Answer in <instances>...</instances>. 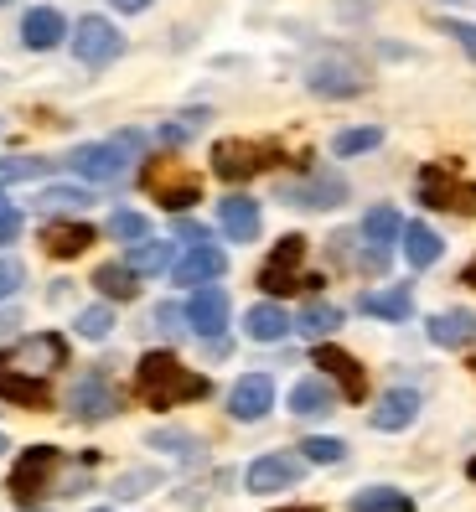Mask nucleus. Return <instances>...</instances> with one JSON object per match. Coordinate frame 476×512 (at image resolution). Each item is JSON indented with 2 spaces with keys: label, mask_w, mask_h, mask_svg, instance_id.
Here are the masks:
<instances>
[{
  "label": "nucleus",
  "mask_w": 476,
  "mask_h": 512,
  "mask_svg": "<svg viewBox=\"0 0 476 512\" xmlns=\"http://www.w3.org/2000/svg\"><path fill=\"white\" fill-rule=\"evenodd\" d=\"M135 388H140V399L156 404V409H176L187 399L213 394V383H207L202 373H192V368H182L171 352H145L140 368H135Z\"/></svg>",
  "instance_id": "obj_1"
},
{
  "label": "nucleus",
  "mask_w": 476,
  "mask_h": 512,
  "mask_svg": "<svg viewBox=\"0 0 476 512\" xmlns=\"http://www.w3.org/2000/svg\"><path fill=\"white\" fill-rule=\"evenodd\" d=\"M301 259H306V238L301 233H285L280 244L270 249V259H264V269H259V290L264 295H290V290H301V285H316V280L295 275Z\"/></svg>",
  "instance_id": "obj_2"
},
{
  "label": "nucleus",
  "mask_w": 476,
  "mask_h": 512,
  "mask_svg": "<svg viewBox=\"0 0 476 512\" xmlns=\"http://www.w3.org/2000/svg\"><path fill=\"white\" fill-rule=\"evenodd\" d=\"M125 52V37H119V26L104 21V16H83L73 26V57L83 68H109L114 57Z\"/></svg>",
  "instance_id": "obj_3"
},
{
  "label": "nucleus",
  "mask_w": 476,
  "mask_h": 512,
  "mask_svg": "<svg viewBox=\"0 0 476 512\" xmlns=\"http://www.w3.org/2000/svg\"><path fill=\"white\" fill-rule=\"evenodd\" d=\"M145 187H151V197L166 207V213H187L192 202H202L197 176H187L176 161H156V166H145Z\"/></svg>",
  "instance_id": "obj_4"
},
{
  "label": "nucleus",
  "mask_w": 476,
  "mask_h": 512,
  "mask_svg": "<svg viewBox=\"0 0 476 512\" xmlns=\"http://www.w3.org/2000/svg\"><path fill=\"white\" fill-rule=\"evenodd\" d=\"M420 197L425 207H451V213H476V182H456L451 166H425L420 171Z\"/></svg>",
  "instance_id": "obj_5"
},
{
  "label": "nucleus",
  "mask_w": 476,
  "mask_h": 512,
  "mask_svg": "<svg viewBox=\"0 0 476 512\" xmlns=\"http://www.w3.org/2000/svg\"><path fill=\"white\" fill-rule=\"evenodd\" d=\"M306 88L321 94V99H352V94L368 88V73L357 63H347V57H321V63H311V73H306Z\"/></svg>",
  "instance_id": "obj_6"
},
{
  "label": "nucleus",
  "mask_w": 476,
  "mask_h": 512,
  "mask_svg": "<svg viewBox=\"0 0 476 512\" xmlns=\"http://www.w3.org/2000/svg\"><path fill=\"white\" fill-rule=\"evenodd\" d=\"M130 156H135L130 145L104 140V145H78L73 156H68V166L83 176V182H119V176H125V166H130Z\"/></svg>",
  "instance_id": "obj_7"
},
{
  "label": "nucleus",
  "mask_w": 476,
  "mask_h": 512,
  "mask_svg": "<svg viewBox=\"0 0 476 512\" xmlns=\"http://www.w3.org/2000/svg\"><path fill=\"white\" fill-rule=\"evenodd\" d=\"M306 471V456H290V450H270V456H259L249 471H244V487L249 492H285L295 487Z\"/></svg>",
  "instance_id": "obj_8"
},
{
  "label": "nucleus",
  "mask_w": 476,
  "mask_h": 512,
  "mask_svg": "<svg viewBox=\"0 0 476 512\" xmlns=\"http://www.w3.org/2000/svg\"><path fill=\"white\" fill-rule=\"evenodd\" d=\"M57 445H32V450H21V461L11 466V497L16 502H32L42 487H47V476L57 471Z\"/></svg>",
  "instance_id": "obj_9"
},
{
  "label": "nucleus",
  "mask_w": 476,
  "mask_h": 512,
  "mask_svg": "<svg viewBox=\"0 0 476 512\" xmlns=\"http://www.w3.org/2000/svg\"><path fill=\"white\" fill-rule=\"evenodd\" d=\"M270 166V150L254 145V140H218L213 145V171L223 182H249L254 171Z\"/></svg>",
  "instance_id": "obj_10"
},
{
  "label": "nucleus",
  "mask_w": 476,
  "mask_h": 512,
  "mask_svg": "<svg viewBox=\"0 0 476 512\" xmlns=\"http://www.w3.org/2000/svg\"><path fill=\"white\" fill-rule=\"evenodd\" d=\"M187 326L197 331L202 342H218L223 326H228V295L218 285H197L187 300Z\"/></svg>",
  "instance_id": "obj_11"
},
{
  "label": "nucleus",
  "mask_w": 476,
  "mask_h": 512,
  "mask_svg": "<svg viewBox=\"0 0 476 512\" xmlns=\"http://www.w3.org/2000/svg\"><path fill=\"white\" fill-rule=\"evenodd\" d=\"M0 363H11V368H21V373H47V368H63L68 363V342L63 337H26V342H16L11 352H0Z\"/></svg>",
  "instance_id": "obj_12"
},
{
  "label": "nucleus",
  "mask_w": 476,
  "mask_h": 512,
  "mask_svg": "<svg viewBox=\"0 0 476 512\" xmlns=\"http://www.w3.org/2000/svg\"><path fill=\"white\" fill-rule=\"evenodd\" d=\"M280 197H285L290 207L326 213V207H342V202H347V182H342V176H332V171H316V176H306V182H290Z\"/></svg>",
  "instance_id": "obj_13"
},
{
  "label": "nucleus",
  "mask_w": 476,
  "mask_h": 512,
  "mask_svg": "<svg viewBox=\"0 0 476 512\" xmlns=\"http://www.w3.org/2000/svg\"><path fill=\"white\" fill-rule=\"evenodd\" d=\"M275 404V383L270 373H249V378H238L233 383V394H228V414L238 419V425H254V419H264Z\"/></svg>",
  "instance_id": "obj_14"
},
{
  "label": "nucleus",
  "mask_w": 476,
  "mask_h": 512,
  "mask_svg": "<svg viewBox=\"0 0 476 512\" xmlns=\"http://www.w3.org/2000/svg\"><path fill=\"white\" fill-rule=\"evenodd\" d=\"M223 269H228L223 249H213V244H192L182 259L171 264V280L197 290V285H213V280H223Z\"/></svg>",
  "instance_id": "obj_15"
},
{
  "label": "nucleus",
  "mask_w": 476,
  "mask_h": 512,
  "mask_svg": "<svg viewBox=\"0 0 476 512\" xmlns=\"http://www.w3.org/2000/svg\"><path fill=\"white\" fill-rule=\"evenodd\" d=\"M311 363L316 368H326L337 383H342V394L347 399H363L368 394V373L357 368V357H347L342 347H332V342H316V352H311Z\"/></svg>",
  "instance_id": "obj_16"
},
{
  "label": "nucleus",
  "mask_w": 476,
  "mask_h": 512,
  "mask_svg": "<svg viewBox=\"0 0 476 512\" xmlns=\"http://www.w3.org/2000/svg\"><path fill=\"white\" fill-rule=\"evenodd\" d=\"M414 419H420V394H414V388H389V394L378 399V409H373V430L399 435V430L414 425Z\"/></svg>",
  "instance_id": "obj_17"
},
{
  "label": "nucleus",
  "mask_w": 476,
  "mask_h": 512,
  "mask_svg": "<svg viewBox=\"0 0 476 512\" xmlns=\"http://www.w3.org/2000/svg\"><path fill=\"white\" fill-rule=\"evenodd\" d=\"M73 419H88V425H94V419H114L119 414V399H114V388L99 378V373H88L78 388H73Z\"/></svg>",
  "instance_id": "obj_18"
},
{
  "label": "nucleus",
  "mask_w": 476,
  "mask_h": 512,
  "mask_svg": "<svg viewBox=\"0 0 476 512\" xmlns=\"http://www.w3.org/2000/svg\"><path fill=\"white\" fill-rule=\"evenodd\" d=\"M0 399L6 404H16V409H47V378H37V373H21V368H11V363H0Z\"/></svg>",
  "instance_id": "obj_19"
},
{
  "label": "nucleus",
  "mask_w": 476,
  "mask_h": 512,
  "mask_svg": "<svg viewBox=\"0 0 476 512\" xmlns=\"http://www.w3.org/2000/svg\"><path fill=\"white\" fill-rule=\"evenodd\" d=\"M63 37H68V21L57 16L52 6H37V11L21 16V42L32 47V52H52Z\"/></svg>",
  "instance_id": "obj_20"
},
{
  "label": "nucleus",
  "mask_w": 476,
  "mask_h": 512,
  "mask_svg": "<svg viewBox=\"0 0 476 512\" xmlns=\"http://www.w3.org/2000/svg\"><path fill=\"white\" fill-rule=\"evenodd\" d=\"M218 223L233 244H254L259 238V202L254 197H223L218 202Z\"/></svg>",
  "instance_id": "obj_21"
},
{
  "label": "nucleus",
  "mask_w": 476,
  "mask_h": 512,
  "mask_svg": "<svg viewBox=\"0 0 476 512\" xmlns=\"http://www.w3.org/2000/svg\"><path fill=\"white\" fill-rule=\"evenodd\" d=\"M425 331H430V342H435V347L461 352V347L476 342V316H471V311H440V316H430Z\"/></svg>",
  "instance_id": "obj_22"
},
{
  "label": "nucleus",
  "mask_w": 476,
  "mask_h": 512,
  "mask_svg": "<svg viewBox=\"0 0 476 512\" xmlns=\"http://www.w3.org/2000/svg\"><path fill=\"white\" fill-rule=\"evenodd\" d=\"M88 244H94V228L88 223H47L42 228V249L52 259H78Z\"/></svg>",
  "instance_id": "obj_23"
},
{
  "label": "nucleus",
  "mask_w": 476,
  "mask_h": 512,
  "mask_svg": "<svg viewBox=\"0 0 476 512\" xmlns=\"http://www.w3.org/2000/svg\"><path fill=\"white\" fill-rule=\"evenodd\" d=\"M337 394H332V383H321V378H301L290 388V414H301V419H321V414H332Z\"/></svg>",
  "instance_id": "obj_24"
},
{
  "label": "nucleus",
  "mask_w": 476,
  "mask_h": 512,
  "mask_svg": "<svg viewBox=\"0 0 476 512\" xmlns=\"http://www.w3.org/2000/svg\"><path fill=\"white\" fill-rule=\"evenodd\" d=\"M440 254H445V238H440L430 223H404V259H409L414 269H430Z\"/></svg>",
  "instance_id": "obj_25"
},
{
  "label": "nucleus",
  "mask_w": 476,
  "mask_h": 512,
  "mask_svg": "<svg viewBox=\"0 0 476 512\" xmlns=\"http://www.w3.org/2000/svg\"><path fill=\"white\" fill-rule=\"evenodd\" d=\"M244 331H249V342H280L285 331H295V326H290V316L275 306V300H264V306H249Z\"/></svg>",
  "instance_id": "obj_26"
},
{
  "label": "nucleus",
  "mask_w": 476,
  "mask_h": 512,
  "mask_svg": "<svg viewBox=\"0 0 476 512\" xmlns=\"http://www.w3.org/2000/svg\"><path fill=\"white\" fill-rule=\"evenodd\" d=\"M363 311L368 316H383V321H409L414 316V295H409V285L373 290V295H363Z\"/></svg>",
  "instance_id": "obj_27"
},
{
  "label": "nucleus",
  "mask_w": 476,
  "mask_h": 512,
  "mask_svg": "<svg viewBox=\"0 0 476 512\" xmlns=\"http://www.w3.org/2000/svg\"><path fill=\"white\" fill-rule=\"evenodd\" d=\"M94 285H99L104 300H135L140 295V275H135L130 264H99L94 269Z\"/></svg>",
  "instance_id": "obj_28"
},
{
  "label": "nucleus",
  "mask_w": 476,
  "mask_h": 512,
  "mask_svg": "<svg viewBox=\"0 0 476 512\" xmlns=\"http://www.w3.org/2000/svg\"><path fill=\"white\" fill-rule=\"evenodd\" d=\"M295 331H301V337H311V342H321V337H332V331L342 326V311L337 306H326V300H311V306L301 311L290 321Z\"/></svg>",
  "instance_id": "obj_29"
},
{
  "label": "nucleus",
  "mask_w": 476,
  "mask_h": 512,
  "mask_svg": "<svg viewBox=\"0 0 476 512\" xmlns=\"http://www.w3.org/2000/svg\"><path fill=\"white\" fill-rule=\"evenodd\" d=\"M363 238H368L373 249H383V254H389V244H394V238H404V218L394 213V207H373V213L363 218Z\"/></svg>",
  "instance_id": "obj_30"
},
{
  "label": "nucleus",
  "mask_w": 476,
  "mask_h": 512,
  "mask_svg": "<svg viewBox=\"0 0 476 512\" xmlns=\"http://www.w3.org/2000/svg\"><path fill=\"white\" fill-rule=\"evenodd\" d=\"M125 264L135 269V275H161V269L171 264V244H161V238H140V244H130Z\"/></svg>",
  "instance_id": "obj_31"
},
{
  "label": "nucleus",
  "mask_w": 476,
  "mask_h": 512,
  "mask_svg": "<svg viewBox=\"0 0 476 512\" xmlns=\"http://www.w3.org/2000/svg\"><path fill=\"white\" fill-rule=\"evenodd\" d=\"M352 512H414V502L394 487H373V492H357L352 497Z\"/></svg>",
  "instance_id": "obj_32"
},
{
  "label": "nucleus",
  "mask_w": 476,
  "mask_h": 512,
  "mask_svg": "<svg viewBox=\"0 0 476 512\" xmlns=\"http://www.w3.org/2000/svg\"><path fill=\"white\" fill-rule=\"evenodd\" d=\"M383 145V130L378 125H357V130H342L337 140H332V150L347 161V156H363V150H378Z\"/></svg>",
  "instance_id": "obj_33"
},
{
  "label": "nucleus",
  "mask_w": 476,
  "mask_h": 512,
  "mask_svg": "<svg viewBox=\"0 0 476 512\" xmlns=\"http://www.w3.org/2000/svg\"><path fill=\"white\" fill-rule=\"evenodd\" d=\"M109 238H119V244H140V238H151V223H145V213H114L109 218Z\"/></svg>",
  "instance_id": "obj_34"
},
{
  "label": "nucleus",
  "mask_w": 476,
  "mask_h": 512,
  "mask_svg": "<svg viewBox=\"0 0 476 512\" xmlns=\"http://www.w3.org/2000/svg\"><path fill=\"white\" fill-rule=\"evenodd\" d=\"M109 331H114V311H109V306H88V311H78V337L104 342Z\"/></svg>",
  "instance_id": "obj_35"
},
{
  "label": "nucleus",
  "mask_w": 476,
  "mask_h": 512,
  "mask_svg": "<svg viewBox=\"0 0 476 512\" xmlns=\"http://www.w3.org/2000/svg\"><path fill=\"white\" fill-rule=\"evenodd\" d=\"M301 450H306V461H311V466H337V461L347 456V445L332 440V435H311Z\"/></svg>",
  "instance_id": "obj_36"
},
{
  "label": "nucleus",
  "mask_w": 476,
  "mask_h": 512,
  "mask_svg": "<svg viewBox=\"0 0 476 512\" xmlns=\"http://www.w3.org/2000/svg\"><path fill=\"white\" fill-rule=\"evenodd\" d=\"M37 202L47 207V213H78V207L88 202V192H78V187H47Z\"/></svg>",
  "instance_id": "obj_37"
},
{
  "label": "nucleus",
  "mask_w": 476,
  "mask_h": 512,
  "mask_svg": "<svg viewBox=\"0 0 476 512\" xmlns=\"http://www.w3.org/2000/svg\"><path fill=\"white\" fill-rule=\"evenodd\" d=\"M156 481H161V471H125V476H119L114 481V497H145V487H156Z\"/></svg>",
  "instance_id": "obj_38"
},
{
  "label": "nucleus",
  "mask_w": 476,
  "mask_h": 512,
  "mask_svg": "<svg viewBox=\"0 0 476 512\" xmlns=\"http://www.w3.org/2000/svg\"><path fill=\"white\" fill-rule=\"evenodd\" d=\"M47 161L37 156H16V161H0V182H32V176H42Z\"/></svg>",
  "instance_id": "obj_39"
},
{
  "label": "nucleus",
  "mask_w": 476,
  "mask_h": 512,
  "mask_svg": "<svg viewBox=\"0 0 476 512\" xmlns=\"http://www.w3.org/2000/svg\"><path fill=\"white\" fill-rule=\"evenodd\" d=\"M151 445H156V450H176V456H197V450H202L197 435H182V430H156Z\"/></svg>",
  "instance_id": "obj_40"
},
{
  "label": "nucleus",
  "mask_w": 476,
  "mask_h": 512,
  "mask_svg": "<svg viewBox=\"0 0 476 512\" xmlns=\"http://www.w3.org/2000/svg\"><path fill=\"white\" fill-rule=\"evenodd\" d=\"M21 238V207L0 197V244H16Z\"/></svg>",
  "instance_id": "obj_41"
},
{
  "label": "nucleus",
  "mask_w": 476,
  "mask_h": 512,
  "mask_svg": "<svg viewBox=\"0 0 476 512\" xmlns=\"http://www.w3.org/2000/svg\"><path fill=\"white\" fill-rule=\"evenodd\" d=\"M21 280H26V269L16 259H0V300H11L21 290Z\"/></svg>",
  "instance_id": "obj_42"
},
{
  "label": "nucleus",
  "mask_w": 476,
  "mask_h": 512,
  "mask_svg": "<svg viewBox=\"0 0 476 512\" xmlns=\"http://www.w3.org/2000/svg\"><path fill=\"white\" fill-rule=\"evenodd\" d=\"M445 32H451V37H456V42H461V47L476 57V26H471V21H445Z\"/></svg>",
  "instance_id": "obj_43"
},
{
  "label": "nucleus",
  "mask_w": 476,
  "mask_h": 512,
  "mask_svg": "<svg viewBox=\"0 0 476 512\" xmlns=\"http://www.w3.org/2000/svg\"><path fill=\"white\" fill-rule=\"evenodd\" d=\"M156 326L166 337H176V331H182V306H156Z\"/></svg>",
  "instance_id": "obj_44"
},
{
  "label": "nucleus",
  "mask_w": 476,
  "mask_h": 512,
  "mask_svg": "<svg viewBox=\"0 0 476 512\" xmlns=\"http://www.w3.org/2000/svg\"><path fill=\"white\" fill-rule=\"evenodd\" d=\"M114 11H125V16H135V11H145V6H156V0H109Z\"/></svg>",
  "instance_id": "obj_45"
},
{
  "label": "nucleus",
  "mask_w": 476,
  "mask_h": 512,
  "mask_svg": "<svg viewBox=\"0 0 476 512\" xmlns=\"http://www.w3.org/2000/svg\"><path fill=\"white\" fill-rule=\"evenodd\" d=\"M461 285H471V290H476V259H471V264L461 269Z\"/></svg>",
  "instance_id": "obj_46"
},
{
  "label": "nucleus",
  "mask_w": 476,
  "mask_h": 512,
  "mask_svg": "<svg viewBox=\"0 0 476 512\" xmlns=\"http://www.w3.org/2000/svg\"><path fill=\"white\" fill-rule=\"evenodd\" d=\"M275 512H316V507H275Z\"/></svg>",
  "instance_id": "obj_47"
},
{
  "label": "nucleus",
  "mask_w": 476,
  "mask_h": 512,
  "mask_svg": "<svg viewBox=\"0 0 476 512\" xmlns=\"http://www.w3.org/2000/svg\"><path fill=\"white\" fill-rule=\"evenodd\" d=\"M466 476H471V481H476V456H471V466H466Z\"/></svg>",
  "instance_id": "obj_48"
},
{
  "label": "nucleus",
  "mask_w": 476,
  "mask_h": 512,
  "mask_svg": "<svg viewBox=\"0 0 476 512\" xmlns=\"http://www.w3.org/2000/svg\"><path fill=\"white\" fill-rule=\"evenodd\" d=\"M0 450H6V435H0Z\"/></svg>",
  "instance_id": "obj_49"
},
{
  "label": "nucleus",
  "mask_w": 476,
  "mask_h": 512,
  "mask_svg": "<svg viewBox=\"0 0 476 512\" xmlns=\"http://www.w3.org/2000/svg\"><path fill=\"white\" fill-rule=\"evenodd\" d=\"M26 512H42V507H26Z\"/></svg>",
  "instance_id": "obj_50"
},
{
  "label": "nucleus",
  "mask_w": 476,
  "mask_h": 512,
  "mask_svg": "<svg viewBox=\"0 0 476 512\" xmlns=\"http://www.w3.org/2000/svg\"><path fill=\"white\" fill-rule=\"evenodd\" d=\"M99 512H109V507H99Z\"/></svg>",
  "instance_id": "obj_51"
},
{
  "label": "nucleus",
  "mask_w": 476,
  "mask_h": 512,
  "mask_svg": "<svg viewBox=\"0 0 476 512\" xmlns=\"http://www.w3.org/2000/svg\"><path fill=\"white\" fill-rule=\"evenodd\" d=\"M0 6H6V0H0Z\"/></svg>",
  "instance_id": "obj_52"
}]
</instances>
